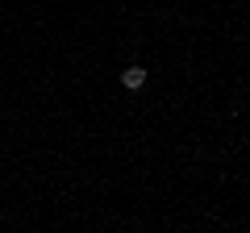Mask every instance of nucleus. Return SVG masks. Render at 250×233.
I'll return each mask as SVG.
<instances>
[{
	"label": "nucleus",
	"instance_id": "1",
	"mask_svg": "<svg viewBox=\"0 0 250 233\" xmlns=\"http://www.w3.org/2000/svg\"><path fill=\"white\" fill-rule=\"evenodd\" d=\"M121 83H125L129 92H138V88L146 83V71H142V67H125V71H121Z\"/></svg>",
	"mask_w": 250,
	"mask_h": 233
}]
</instances>
